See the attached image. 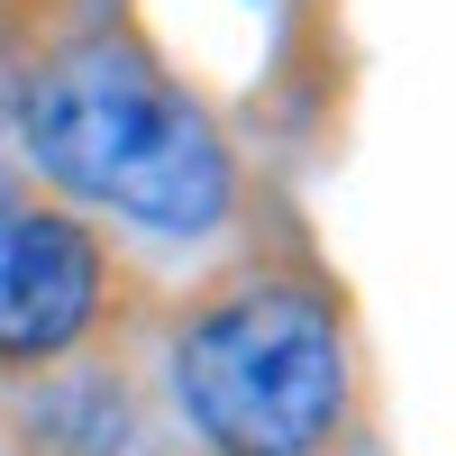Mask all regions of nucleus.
<instances>
[{
    "instance_id": "1",
    "label": "nucleus",
    "mask_w": 456,
    "mask_h": 456,
    "mask_svg": "<svg viewBox=\"0 0 456 456\" xmlns=\"http://www.w3.org/2000/svg\"><path fill=\"white\" fill-rule=\"evenodd\" d=\"M28 146L64 192L128 210L137 228H210L228 210L210 119L128 46H73L28 101Z\"/></svg>"
},
{
    "instance_id": "2",
    "label": "nucleus",
    "mask_w": 456,
    "mask_h": 456,
    "mask_svg": "<svg viewBox=\"0 0 456 456\" xmlns=\"http://www.w3.org/2000/svg\"><path fill=\"white\" fill-rule=\"evenodd\" d=\"M174 393L219 456H301L347 402L338 320L311 292H247L183 338Z\"/></svg>"
},
{
    "instance_id": "3",
    "label": "nucleus",
    "mask_w": 456,
    "mask_h": 456,
    "mask_svg": "<svg viewBox=\"0 0 456 456\" xmlns=\"http://www.w3.org/2000/svg\"><path fill=\"white\" fill-rule=\"evenodd\" d=\"M101 301V256L73 219H19L0 238V356H55Z\"/></svg>"
},
{
    "instance_id": "4",
    "label": "nucleus",
    "mask_w": 456,
    "mask_h": 456,
    "mask_svg": "<svg viewBox=\"0 0 456 456\" xmlns=\"http://www.w3.org/2000/svg\"><path fill=\"white\" fill-rule=\"evenodd\" d=\"M28 429L55 456H110V447H128V402L110 384H55L46 402H28Z\"/></svg>"
}]
</instances>
